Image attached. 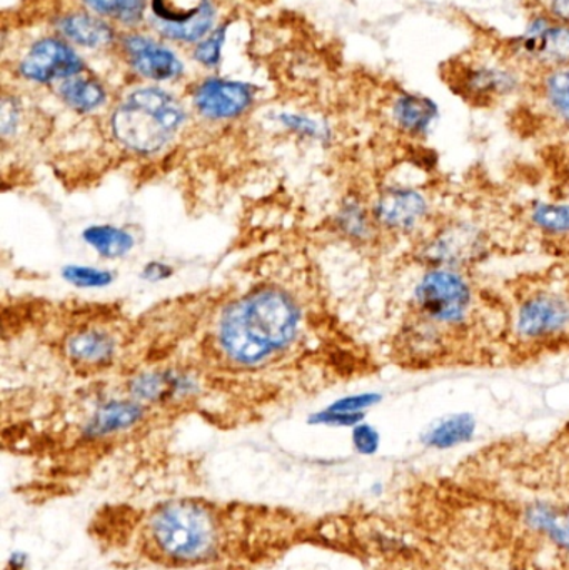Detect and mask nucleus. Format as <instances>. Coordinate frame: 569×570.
Here are the masks:
<instances>
[{
  "label": "nucleus",
  "mask_w": 569,
  "mask_h": 570,
  "mask_svg": "<svg viewBox=\"0 0 569 570\" xmlns=\"http://www.w3.org/2000/svg\"><path fill=\"white\" fill-rule=\"evenodd\" d=\"M297 308L279 291H261L234 304L220 324V345L233 361L257 364L293 341Z\"/></svg>",
  "instance_id": "nucleus-1"
},
{
  "label": "nucleus",
  "mask_w": 569,
  "mask_h": 570,
  "mask_svg": "<svg viewBox=\"0 0 569 570\" xmlns=\"http://www.w3.org/2000/svg\"><path fill=\"white\" fill-rule=\"evenodd\" d=\"M60 92L63 100L80 112L97 109L106 99L104 90L96 82L87 79H69L63 82Z\"/></svg>",
  "instance_id": "nucleus-25"
},
{
  "label": "nucleus",
  "mask_w": 569,
  "mask_h": 570,
  "mask_svg": "<svg viewBox=\"0 0 569 570\" xmlns=\"http://www.w3.org/2000/svg\"><path fill=\"white\" fill-rule=\"evenodd\" d=\"M69 354L86 364H100L109 361L114 354V341L109 335L99 331L79 332L69 341Z\"/></svg>",
  "instance_id": "nucleus-22"
},
{
  "label": "nucleus",
  "mask_w": 569,
  "mask_h": 570,
  "mask_svg": "<svg viewBox=\"0 0 569 570\" xmlns=\"http://www.w3.org/2000/svg\"><path fill=\"white\" fill-rule=\"evenodd\" d=\"M364 414H344V412H334L326 409L321 414L314 415V424L336 425V428H354L363 422Z\"/></svg>",
  "instance_id": "nucleus-30"
},
{
  "label": "nucleus",
  "mask_w": 569,
  "mask_h": 570,
  "mask_svg": "<svg viewBox=\"0 0 569 570\" xmlns=\"http://www.w3.org/2000/svg\"><path fill=\"white\" fill-rule=\"evenodd\" d=\"M340 226L346 236L360 243H370L376 233H380L373 209L361 204L360 200H350L340 214Z\"/></svg>",
  "instance_id": "nucleus-23"
},
{
  "label": "nucleus",
  "mask_w": 569,
  "mask_h": 570,
  "mask_svg": "<svg viewBox=\"0 0 569 570\" xmlns=\"http://www.w3.org/2000/svg\"><path fill=\"white\" fill-rule=\"evenodd\" d=\"M444 82L464 102L493 107L527 92L530 79L504 52L501 43L464 50L444 66Z\"/></svg>",
  "instance_id": "nucleus-2"
},
{
  "label": "nucleus",
  "mask_w": 569,
  "mask_h": 570,
  "mask_svg": "<svg viewBox=\"0 0 569 570\" xmlns=\"http://www.w3.org/2000/svg\"><path fill=\"white\" fill-rule=\"evenodd\" d=\"M224 40V29H220L219 32L214 33L210 39L204 40L200 43L199 49H197V60L199 62L206 63V66H216L217 60H219L220 56V46H223Z\"/></svg>",
  "instance_id": "nucleus-31"
},
{
  "label": "nucleus",
  "mask_w": 569,
  "mask_h": 570,
  "mask_svg": "<svg viewBox=\"0 0 569 570\" xmlns=\"http://www.w3.org/2000/svg\"><path fill=\"white\" fill-rule=\"evenodd\" d=\"M126 49L134 67L149 79H174L183 70V66L174 53L164 49L159 43L153 42V40L144 39V37L127 39Z\"/></svg>",
  "instance_id": "nucleus-15"
},
{
  "label": "nucleus",
  "mask_w": 569,
  "mask_h": 570,
  "mask_svg": "<svg viewBox=\"0 0 569 570\" xmlns=\"http://www.w3.org/2000/svg\"><path fill=\"white\" fill-rule=\"evenodd\" d=\"M528 522L534 531L543 532L555 544L569 551V512L553 505L538 504L528 511Z\"/></svg>",
  "instance_id": "nucleus-20"
},
{
  "label": "nucleus",
  "mask_w": 569,
  "mask_h": 570,
  "mask_svg": "<svg viewBox=\"0 0 569 570\" xmlns=\"http://www.w3.org/2000/svg\"><path fill=\"white\" fill-rule=\"evenodd\" d=\"M149 532L159 551L177 562L213 558L219 544L216 519L209 509L190 501L169 502L157 509Z\"/></svg>",
  "instance_id": "nucleus-4"
},
{
  "label": "nucleus",
  "mask_w": 569,
  "mask_h": 570,
  "mask_svg": "<svg viewBox=\"0 0 569 570\" xmlns=\"http://www.w3.org/2000/svg\"><path fill=\"white\" fill-rule=\"evenodd\" d=\"M411 305L418 322L434 332L467 327L477 311V288L467 271L423 267L414 281Z\"/></svg>",
  "instance_id": "nucleus-3"
},
{
  "label": "nucleus",
  "mask_w": 569,
  "mask_h": 570,
  "mask_svg": "<svg viewBox=\"0 0 569 570\" xmlns=\"http://www.w3.org/2000/svg\"><path fill=\"white\" fill-rule=\"evenodd\" d=\"M193 382L173 372H154L140 375L133 382V394L144 401H160L189 391Z\"/></svg>",
  "instance_id": "nucleus-19"
},
{
  "label": "nucleus",
  "mask_w": 569,
  "mask_h": 570,
  "mask_svg": "<svg viewBox=\"0 0 569 570\" xmlns=\"http://www.w3.org/2000/svg\"><path fill=\"white\" fill-rule=\"evenodd\" d=\"M82 69V62L72 49L56 39L37 42L20 63L23 76L37 82L67 79Z\"/></svg>",
  "instance_id": "nucleus-11"
},
{
  "label": "nucleus",
  "mask_w": 569,
  "mask_h": 570,
  "mask_svg": "<svg viewBox=\"0 0 569 570\" xmlns=\"http://www.w3.org/2000/svg\"><path fill=\"white\" fill-rule=\"evenodd\" d=\"M545 12L569 23V0H543Z\"/></svg>",
  "instance_id": "nucleus-32"
},
{
  "label": "nucleus",
  "mask_w": 569,
  "mask_h": 570,
  "mask_svg": "<svg viewBox=\"0 0 569 570\" xmlns=\"http://www.w3.org/2000/svg\"><path fill=\"white\" fill-rule=\"evenodd\" d=\"M528 226L553 244L569 246V199H537L528 206Z\"/></svg>",
  "instance_id": "nucleus-17"
},
{
  "label": "nucleus",
  "mask_w": 569,
  "mask_h": 570,
  "mask_svg": "<svg viewBox=\"0 0 569 570\" xmlns=\"http://www.w3.org/2000/svg\"><path fill=\"white\" fill-rule=\"evenodd\" d=\"M490 236L477 220L447 219L416 240L414 257L423 267L468 271L487 257Z\"/></svg>",
  "instance_id": "nucleus-7"
},
{
  "label": "nucleus",
  "mask_w": 569,
  "mask_h": 570,
  "mask_svg": "<svg viewBox=\"0 0 569 570\" xmlns=\"http://www.w3.org/2000/svg\"><path fill=\"white\" fill-rule=\"evenodd\" d=\"M84 240L107 259L124 257L134 247V237L126 230L114 226L89 227L84 230Z\"/></svg>",
  "instance_id": "nucleus-21"
},
{
  "label": "nucleus",
  "mask_w": 569,
  "mask_h": 570,
  "mask_svg": "<svg viewBox=\"0 0 569 570\" xmlns=\"http://www.w3.org/2000/svg\"><path fill=\"white\" fill-rule=\"evenodd\" d=\"M27 564V556L20 554V552H16V554L10 556L9 564H7V569L9 570H23Z\"/></svg>",
  "instance_id": "nucleus-34"
},
{
  "label": "nucleus",
  "mask_w": 569,
  "mask_h": 570,
  "mask_svg": "<svg viewBox=\"0 0 569 570\" xmlns=\"http://www.w3.org/2000/svg\"><path fill=\"white\" fill-rule=\"evenodd\" d=\"M86 3L104 16L114 17L124 22H134L143 13L146 0H86Z\"/></svg>",
  "instance_id": "nucleus-26"
},
{
  "label": "nucleus",
  "mask_w": 569,
  "mask_h": 570,
  "mask_svg": "<svg viewBox=\"0 0 569 570\" xmlns=\"http://www.w3.org/2000/svg\"><path fill=\"white\" fill-rule=\"evenodd\" d=\"M478 421L470 412H454L434 421L421 435L424 448L450 451L477 438Z\"/></svg>",
  "instance_id": "nucleus-16"
},
{
  "label": "nucleus",
  "mask_w": 569,
  "mask_h": 570,
  "mask_svg": "<svg viewBox=\"0 0 569 570\" xmlns=\"http://www.w3.org/2000/svg\"><path fill=\"white\" fill-rule=\"evenodd\" d=\"M63 36L76 40L80 46L99 47L109 42L112 32L106 23L90 16H70L60 22Z\"/></svg>",
  "instance_id": "nucleus-24"
},
{
  "label": "nucleus",
  "mask_w": 569,
  "mask_h": 570,
  "mask_svg": "<svg viewBox=\"0 0 569 570\" xmlns=\"http://www.w3.org/2000/svg\"><path fill=\"white\" fill-rule=\"evenodd\" d=\"M440 110L436 102L420 94L403 92L391 106L394 127L414 140H424L433 132Z\"/></svg>",
  "instance_id": "nucleus-14"
},
{
  "label": "nucleus",
  "mask_w": 569,
  "mask_h": 570,
  "mask_svg": "<svg viewBox=\"0 0 569 570\" xmlns=\"http://www.w3.org/2000/svg\"><path fill=\"white\" fill-rule=\"evenodd\" d=\"M383 401V395L377 392H364V394L347 395L331 404L330 411L344 412V414H364L367 409L374 407Z\"/></svg>",
  "instance_id": "nucleus-28"
},
{
  "label": "nucleus",
  "mask_w": 569,
  "mask_h": 570,
  "mask_svg": "<svg viewBox=\"0 0 569 570\" xmlns=\"http://www.w3.org/2000/svg\"><path fill=\"white\" fill-rule=\"evenodd\" d=\"M527 92L541 116L569 132V63L531 80Z\"/></svg>",
  "instance_id": "nucleus-12"
},
{
  "label": "nucleus",
  "mask_w": 569,
  "mask_h": 570,
  "mask_svg": "<svg viewBox=\"0 0 569 570\" xmlns=\"http://www.w3.org/2000/svg\"><path fill=\"white\" fill-rule=\"evenodd\" d=\"M183 117V109L169 94L137 90L114 114V134L129 149L156 153L179 129Z\"/></svg>",
  "instance_id": "nucleus-6"
},
{
  "label": "nucleus",
  "mask_w": 569,
  "mask_h": 570,
  "mask_svg": "<svg viewBox=\"0 0 569 570\" xmlns=\"http://www.w3.org/2000/svg\"><path fill=\"white\" fill-rule=\"evenodd\" d=\"M510 331L521 347L547 348L569 338V285L524 288L510 312Z\"/></svg>",
  "instance_id": "nucleus-5"
},
{
  "label": "nucleus",
  "mask_w": 569,
  "mask_h": 570,
  "mask_svg": "<svg viewBox=\"0 0 569 570\" xmlns=\"http://www.w3.org/2000/svg\"><path fill=\"white\" fill-rule=\"evenodd\" d=\"M63 277L67 283L77 285V287H104L112 283V276L109 271L94 269L87 266H69L63 269Z\"/></svg>",
  "instance_id": "nucleus-27"
},
{
  "label": "nucleus",
  "mask_w": 569,
  "mask_h": 570,
  "mask_svg": "<svg viewBox=\"0 0 569 570\" xmlns=\"http://www.w3.org/2000/svg\"><path fill=\"white\" fill-rule=\"evenodd\" d=\"M143 407L134 402H110L96 412L87 428V434L99 438V435L126 431L137 424L143 419Z\"/></svg>",
  "instance_id": "nucleus-18"
},
{
  "label": "nucleus",
  "mask_w": 569,
  "mask_h": 570,
  "mask_svg": "<svg viewBox=\"0 0 569 570\" xmlns=\"http://www.w3.org/2000/svg\"><path fill=\"white\" fill-rule=\"evenodd\" d=\"M253 96L244 83L213 79L204 82L196 94V106L210 119H229L249 107Z\"/></svg>",
  "instance_id": "nucleus-13"
},
{
  "label": "nucleus",
  "mask_w": 569,
  "mask_h": 570,
  "mask_svg": "<svg viewBox=\"0 0 569 570\" xmlns=\"http://www.w3.org/2000/svg\"><path fill=\"white\" fill-rule=\"evenodd\" d=\"M153 9L163 32L177 40L200 39L214 19L209 0H154Z\"/></svg>",
  "instance_id": "nucleus-10"
},
{
  "label": "nucleus",
  "mask_w": 569,
  "mask_h": 570,
  "mask_svg": "<svg viewBox=\"0 0 569 570\" xmlns=\"http://www.w3.org/2000/svg\"><path fill=\"white\" fill-rule=\"evenodd\" d=\"M170 276V269L164 264L160 263H150L149 266L144 269V277L147 281H153V283H157V281L166 279V277Z\"/></svg>",
  "instance_id": "nucleus-33"
},
{
  "label": "nucleus",
  "mask_w": 569,
  "mask_h": 570,
  "mask_svg": "<svg viewBox=\"0 0 569 570\" xmlns=\"http://www.w3.org/2000/svg\"><path fill=\"white\" fill-rule=\"evenodd\" d=\"M500 43L530 82L569 63V23L545 10L528 23L523 33Z\"/></svg>",
  "instance_id": "nucleus-8"
},
{
  "label": "nucleus",
  "mask_w": 569,
  "mask_h": 570,
  "mask_svg": "<svg viewBox=\"0 0 569 570\" xmlns=\"http://www.w3.org/2000/svg\"><path fill=\"white\" fill-rule=\"evenodd\" d=\"M351 439H353V448L356 449L357 454L374 455L380 451V431L374 425L366 424L364 421L354 425Z\"/></svg>",
  "instance_id": "nucleus-29"
},
{
  "label": "nucleus",
  "mask_w": 569,
  "mask_h": 570,
  "mask_svg": "<svg viewBox=\"0 0 569 570\" xmlns=\"http://www.w3.org/2000/svg\"><path fill=\"white\" fill-rule=\"evenodd\" d=\"M371 209L380 230L393 236L418 240L434 226L433 197L416 184H390L377 193Z\"/></svg>",
  "instance_id": "nucleus-9"
}]
</instances>
